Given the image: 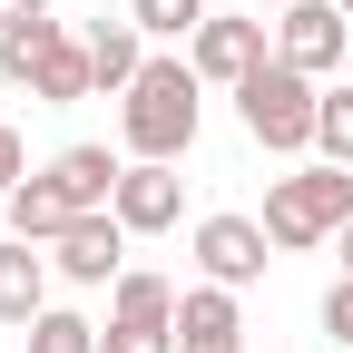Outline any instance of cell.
<instances>
[{
	"mask_svg": "<svg viewBox=\"0 0 353 353\" xmlns=\"http://www.w3.org/2000/svg\"><path fill=\"white\" fill-rule=\"evenodd\" d=\"M196 128H206V79H196V59H167V50H148V69L118 88V148L128 157H187L196 148Z\"/></svg>",
	"mask_w": 353,
	"mask_h": 353,
	"instance_id": "1",
	"label": "cell"
},
{
	"mask_svg": "<svg viewBox=\"0 0 353 353\" xmlns=\"http://www.w3.org/2000/svg\"><path fill=\"white\" fill-rule=\"evenodd\" d=\"M0 79H10V88H30L39 108H79V99H99V59H88V30H59V20L0 30Z\"/></svg>",
	"mask_w": 353,
	"mask_h": 353,
	"instance_id": "2",
	"label": "cell"
},
{
	"mask_svg": "<svg viewBox=\"0 0 353 353\" xmlns=\"http://www.w3.org/2000/svg\"><path fill=\"white\" fill-rule=\"evenodd\" d=\"M353 226V167H294L265 187V236H275V255H304V245H324Z\"/></svg>",
	"mask_w": 353,
	"mask_h": 353,
	"instance_id": "3",
	"label": "cell"
},
{
	"mask_svg": "<svg viewBox=\"0 0 353 353\" xmlns=\"http://www.w3.org/2000/svg\"><path fill=\"white\" fill-rule=\"evenodd\" d=\"M236 118H245V138L265 157H314V118H324V88L285 69V59H265L245 88H236Z\"/></svg>",
	"mask_w": 353,
	"mask_h": 353,
	"instance_id": "4",
	"label": "cell"
},
{
	"mask_svg": "<svg viewBox=\"0 0 353 353\" xmlns=\"http://www.w3.org/2000/svg\"><path fill=\"white\" fill-rule=\"evenodd\" d=\"M275 59L304 69V79H324L353 59V20H343V0H294V10H275Z\"/></svg>",
	"mask_w": 353,
	"mask_h": 353,
	"instance_id": "5",
	"label": "cell"
},
{
	"mask_svg": "<svg viewBox=\"0 0 353 353\" xmlns=\"http://www.w3.org/2000/svg\"><path fill=\"white\" fill-rule=\"evenodd\" d=\"M187 245H196V275H206V285H236V294L265 275V255H275L265 216H196V236H187Z\"/></svg>",
	"mask_w": 353,
	"mask_h": 353,
	"instance_id": "6",
	"label": "cell"
},
{
	"mask_svg": "<svg viewBox=\"0 0 353 353\" xmlns=\"http://www.w3.org/2000/svg\"><path fill=\"white\" fill-rule=\"evenodd\" d=\"M187 59H196L206 88H245L275 50H265V20H255V10H226V20H206V30L187 39Z\"/></svg>",
	"mask_w": 353,
	"mask_h": 353,
	"instance_id": "7",
	"label": "cell"
},
{
	"mask_svg": "<svg viewBox=\"0 0 353 353\" xmlns=\"http://www.w3.org/2000/svg\"><path fill=\"white\" fill-rule=\"evenodd\" d=\"M50 265H59L69 285H118V275H128V226H118V206L69 216V226H59V245H50Z\"/></svg>",
	"mask_w": 353,
	"mask_h": 353,
	"instance_id": "8",
	"label": "cell"
},
{
	"mask_svg": "<svg viewBox=\"0 0 353 353\" xmlns=\"http://www.w3.org/2000/svg\"><path fill=\"white\" fill-rule=\"evenodd\" d=\"M176 216H187V176H176L167 157H128V176H118V226H128V236H167Z\"/></svg>",
	"mask_w": 353,
	"mask_h": 353,
	"instance_id": "9",
	"label": "cell"
},
{
	"mask_svg": "<svg viewBox=\"0 0 353 353\" xmlns=\"http://www.w3.org/2000/svg\"><path fill=\"white\" fill-rule=\"evenodd\" d=\"M176 353H245V314H236V285H176Z\"/></svg>",
	"mask_w": 353,
	"mask_h": 353,
	"instance_id": "10",
	"label": "cell"
},
{
	"mask_svg": "<svg viewBox=\"0 0 353 353\" xmlns=\"http://www.w3.org/2000/svg\"><path fill=\"white\" fill-rule=\"evenodd\" d=\"M39 176H50V187L69 196V216H99V206H118V176H128V157H108V148H59L50 167H39Z\"/></svg>",
	"mask_w": 353,
	"mask_h": 353,
	"instance_id": "11",
	"label": "cell"
},
{
	"mask_svg": "<svg viewBox=\"0 0 353 353\" xmlns=\"http://www.w3.org/2000/svg\"><path fill=\"white\" fill-rule=\"evenodd\" d=\"M50 275H59V265L39 255V245H20V236L0 245V324H20V334H30L39 314H50Z\"/></svg>",
	"mask_w": 353,
	"mask_h": 353,
	"instance_id": "12",
	"label": "cell"
},
{
	"mask_svg": "<svg viewBox=\"0 0 353 353\" xmlns=\"http://www.w3.org/2000/svg\"><path fill=\"white\" fill-rule=\"evenodd\" d=\"M108 324H148V334H176V285L148 275V265H128L108 285Z\"/></svg>",
	"mask_w": 353,
	"mask_h": 353,
	"instance_id": "13",
	"label": "cell"
},
{
	"mask_svg": "<svg viewBox=\"0 0 353 353\" xmlns=\"http://www.w3.org/2000/svg\"><path fill=\"white\" fill-rule=\"evenodd\" d=\"M0 216H10V236H20V245H59V226H69V196L50 187V176H20Z\"/></svg>",
	"mask_w": 353,
	"mask_h": 353,
	"instance_id": "14",
	"label": "cell"
},
{
	"mask_svg": "<svg viewBox=\"0 0 353 353\" xmlns=\"http://www.w3.org/2000/svg\"><path fill=\"white\" fill-rule=\"evenodd\" d=\"M88 59H99V88L118 99V88L148 69V30L138 20H99V30H88Z\"/></svg>",
	"mask_w": 353,
	"mask_h": 353,
	"instance_id": "15",
	"label": "cell"
},
{
	"mask_svg": "<svg viewBox=\"0 0 353 353\" xmlns=\"http://www.w3.org/2000/svg\"><path fill=\"white\" fill-rule=\"evenodd\" d=\"M128 20H138L148 39H196L216 10H206V0H128Z\"/></svg>",
	"mask_w": 353,
	"mask_h": 353,
	"instance_id": "16",
	"label": "cell"
},
{
	"mask_svg": "<svg viewBox=\"0 0 353 353\" xmlns=\"http://www.w3.org/2000/svg\"><path fill=\"white\" fill-rule=\"evenodd\" d=\"M30 353H99V324L69 314V304H50V314L30 324Z\"/></svg>",
	"mask_w": 353,
	"mask_h": 353,
	"instance_id": "17",
	"label": "cell"
},
{
	"mask_svg": "<svg viewBox=\"0 0 353 353\" xmlns=\"http://www.w3.org/2000/svg\"><path fill=\"white\" fill-rule=\"evenodd\" d=\"M314 157L353 167V88H324V118H314Z\"/></svg>",
	"mask_w": 353,
	"mask_h": 353,
	"instance_id": "18",
	"label": "cell"
},
{
	"mask_svg": "<svg viewBox=\"0 0 353 353\" xmlns=\"http://www.w3.org/2000/svg\"><path fill=\"white\" fill-rule=\"evenodd\" d=\"M20 176H30V148H20V128L0 118V206H10V187H20Z\"/></svg>",
	"mask_w": 353,
	"mask_h": 353,
	"instance_id": "19",
	"label": "cell"
},
{
	"mask_svg": "<svg viewBox=\"0 0 353 353\" xmlns=\"http://www.w3.org/2000/svg\"><path fill=\"white\" fill-rule=\"evenodd\" d=\"M324 334H334V343H343V353H353V275H343V285H334V294H324Z\"/></svg>",
	"mask_w": 353,
	"mask_h": 353,
	"instance_id": "20",
	"label": "cell"
},
{
	"mask_svg": "<svg viewBox=\"0 0 353 353\" xmlns=\"http://www.w3.org/2000/svg\"><path fill=\"white\" fill-rule=\"evenodd\" d=\"M30 20H50V0H0V30H30Z\"/></svg>",
	"mask_w": 353,
	"mask_h": 353,
	"instance_id": "21",
	"label": "cell"
},
{
	"mask_svg": "<svg viewBox=\"0 0 353 353\" xmlns=\"http://www.w3.org/2000/svg\"><path fill=\"white\" fill-rule=\"evenodd\" d=\"M245 10H294V0H245Z\"/></svg>",
	"mask_w": 353,
	"mask_h": 353,
	"instance_id": "22",
	"label": "cell"
},
{
	"mask_svg": "<svg viewBox=\"0 0 353 353\" xmlns=\"http://www.w3.org/2000/svg\"><path fill=\"white\" fill-rule=\"evenodd\" d=\"M343 275H353V226H343Z\"/></svg>",
	"mask_w": 353,
	"mask_h": 353,
	"instance_id": "23",
	"label": "cell"
},
{
	"mask_svg": "<svg viewBox=\"0 0 353 353\" xmlns=\"http://www.w3.org/2000/svg\"><path fill=\"white\" fill-rule=\"evenodd\" d=\"M343 20H353V0H343Z\"/></svg>",
	"mask_w": 353,
	"mask_h": 353,
	"instance_id": "24",
	"label": "cell"
}]
</instances>
